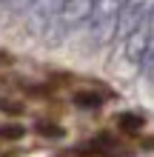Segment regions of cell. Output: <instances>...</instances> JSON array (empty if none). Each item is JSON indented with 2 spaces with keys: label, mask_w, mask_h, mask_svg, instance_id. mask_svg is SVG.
Wrapping results in <instances>:
<instances>
[{
  "label": "cell",
  "mask_w": 154,
  "mask_h": 157,
  "mask_svg": "<svg viewBox=\"0 0 154 157\" xmlns=\"http://www.w3.org/2000/svg\"><path fill=\"white\" fill-rule=\"evenodd\" d=\"M9 3L14 6V12H23V9H26V3H32V0H9Z\"/></svg>",
  "instance_id": "obj_8"
},
{
  "label": "cell",
  "mask_w": 154,
  "mask_h": 157,
  "mask_svg": "<svg viewBox=\"0 0 154 157\" xmlns=\"http://www.w3.org/2000/svg\"><path fill=\"white\" fill-rule=\"evenodd\" d=\"M0 109L9 112V114H20V106H17V103H3V100H0Z\"/></svg>",
  "instance_id": "obj_7"
},
{
  "label": "cell",
  "mask_w": 154,
  "mask_h": 157,
  "mask_svg": "<svg viewBox=\"0 0 154 157\" xmlns=\"http://www.w3.org/2000/svg\"><path fill=\"white\" fill-rule=\"evenodd\" d=\"M148 52H151V17L143 26H137V29L129 34V43H126V54H129V60L137 63V66H140V60L146 57Z\"/></svg>",
  "instance_id": "obj_1"
},
{
  "label": "cell",
  "mask_w": 154,
  "mask_h": 157,
  "mask_svg": "<svg viewBox=\"0 0 154 157\" xmlns=\"http://www.w3.org/2000/svg\"><path fill=\"white\" fill-rule=\"evenodd\" d=\"M0 3H3V0H0Z\"/></svg>",
  "instance_id": "obj_9"
},
{
  "label": "cell",
  "mask_w": 154,
  "mask_h": 157,
  "mask_svg": "<svg viewBox=\"0 0 154 157\" xmlns=\"http://www.w3.org/2000/svg\"><path fill=\"white\" fill-rule=\"evenodd\" d=\"M23 134H26V126H20V123L0 126V140H20Z\"/></svg>",
  "instance_id": "obj_5"
},
{
  "label": "cell",
  "mask_w": 154,
  "mask_h": 157,
  "mask_svg": "<svg viewBox=\"0 0 154 157\" xmlns=\"http://www.w3.org/2000/svg\"><path fill=\"white\" fill-rule=\"evenodd\" d=\"M117 123H120L123 132H129V134H137L140 128H143V114H134V112H126L117 117Z\"/></svg>",
  "instance_id": "obj_3"
},
{
  "label": "cell",
  "mask_w": 154,
  "mask_h": 157,
  "mask_svg": "<svg viewBox=\"0 0 154 157\" xmlns=\"http://www.w3.org/2000/svg\"><path fill=\"white\" fill-rule=\"evenodd\" d=\"M60 6H63V0H32V9H34V14H37V17H51V14H57Z\"/></svg>",
  "instance_id": "obj_2"
},
{
  "label": "cell",
  "mask_w": 154,
  "mask_h": 157,
  "mask_svg": "<svg viewBox=\"0 0 154 157\" xmlns=\"http://www.w3.org/2000/svg\"><path fill=\"white\" fill-rule=\"evenodd\" d=\"M37 134L40 137H51V140H60L66 132H63L57 123H46V120H43V123H37Z\"/></svg>",
  "instance_id": "obj_6"
},
{
  "label": "cell",
  "mask_w": 154,
  "mask_h": 157,
  "mask_svg": "<svg viewBox=\"0 0 154 157\" xmlns=\"http://www.w3.org/2000/svg\"><path fill=\"white\" fill-rule=\"evenodd\" d=\"M74 103L80 109H100L103 97L97 94V91H77V94H74Z\"/></svg>",
  "instance_id": "obj_4"
}]
</instances>
